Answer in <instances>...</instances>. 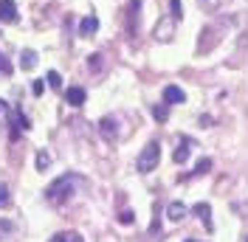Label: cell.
Returning <instances> with one entry per match:
<instances>
[{"label":"cell","instance_id":"4316f807","mask_svg":"<svg viewBox=\"0 0 248 242\" xmlns=\"http://www.w3.org/2000/svg\"><path fill=\"white\" fill-rule=\"evenodd\" d=\"M186 242H195V240H186Z\"/></svg>","mask_w":248,"mask_h":242},{"label":"cell","instance_id":"ffe728a7","mask_svg":"<svg viewBox=\"0 0 248 242\" xmlns=\"http://www.w3.org/2000/svg\"><path fill=\"white\" fill-rule=\"evenodd\" d=\"M209 169H212V158H201L198 166H195V175H206Z\"/></svg>","mask_w":248,"mask_h":242},{"label":"cell","instance_id":"7a4b0ae2","mask_svg":"<svg viewBox=\"0 0 248 242\" xmlns=\"http://www.w3.org/2000/svg\"><path fill=\"white\" fill-rule=\"evenodd\" d=\"M158 161H161V147H158V141H150V144L141 150L136 166H139L141 175H147V172H153V169L158 166Z\"/></svg>","mask_w":248,"mask_h":242},{"label":"cell","instance_id":"3957f363","mask_svg":"<svg viewBox=\"0 0 248 242\" xmlns=\"http://www.w3.org/2000/svg\"><path fill=\"white\" fill-rule=\"evenodd\" d=\"M119 121L113 119V116H105V119L99 121V133H102V138L108 141V144H116V138H119Z\"/></svg>","mask_w":248,"mask_h":242},{"label":"cell","instance_id":"277c9868","mask_svg":"<svg viewBox=\"0 0 248 242\" xmlns=\"http://www.w3.org/2000/svg\"><path fill=\"white\" fill-rule=\"evenodd\" d=\"M175 23H178L175 17L161 20V23L155 26V40H164V43H167V40H172V37H175Z\"/></svg>","mask_w":248,"mask_h":242},{"label":"cell","instance_id":"e0dca14e","mask_svg":"<svg viewBox=\"0 0 248 242\" xmlns=\"http://www.w3.org/2000/svg\"><path fill=\"white\" fill-rule=\"evenodd\" d=\"M34 164H37V169H40V172H46V169L51 166V155H48L46 150H40V155H37V161H34Z\"/></svg>","mask_w":248,"mask_h":242},{"label":"cell","instance_id":"ac0fdd59","mask_svg":"<svg viewBox=\"0 0 248 242\" xmlns=\"http://www.w3.org/2000/svg\"><path fill=\"white\" fill-rule=\"evenodd\" d=\"M153 116H155V121H161V124H164V121L170 119V110H167V105H155L153 107Z\"/></svg>","mask_w":248,"mask_h":242},{"label":"cell","instance_id":"5bb4252c","mask_svg":"<svg viewBox=\"0 0 248 242\" xmlns=\"http://www.w3.org/2000/svg\"><path fill=\"white\" fill-rule=\"evenodd\" d=\"M51 242H82V237H79L77 231H62V234H54Z\"/></svg>","mask_w":248,"mask_h":242},{"label":"cell","instance_id":"484cf974","mask_svg":"<svg viewBox=\"0 0 248 242\" xmlns=\"http://www.w3.org/2000/svg\"><path fill=\"white\" fill-rule=\"evenodd\" d=\"M3 113H6V102L0 99V119H3Z\"/></svg>","mask_w":248,"mask_h":242},{"label":"cell","instance_id":"ba28073f","mask_svg":"<svg viewBox=\"0 0 248 242\" xmlns=\"http://www.w3.org/2000/svg\"><path fill=\"white\" fill-rule=\"evenodd\" d=\"M96 31H99V20H96L93 15H88L82 23H79V37H93Z\"/></svg>","mask_w":248,"mask_h":242},{"label":"cell","instance_id":"7402d4cb","mask_svg":"<svg viewBox=\"0 0 248 242\" xmlns=\"http://www.w3.org/2000/svg\"><path fill=\"white\" fill-rule=\"evenodd\" d=\"M12 71H15V65H12V62H9L6 57H3V54H0V76H9Z\"/></svg>","mask_w":248,"mask_h":242},{"label":"cell","instance_id":"603a6c76","mask_svg":"<svg viewBox=\"0 0 248 242\" xmlns=\"http://www.w3.org/2000/svg\"><path fill=\"white\" fill-rule=\"evenodd\" d=\"M31 91H34V96H43V93H46V82H43V79H37V82L31 85Z\"/></svg>","mask_w":248,"mask_h":242},{"label":"cell","instance_id":"5b68a950","mask_svg":"<svg viewBox=\"0 0 248 242\" xmlns=\"http://www.w3.org/2000/svg\"><path fill=\"white\" fill-rule=\"evenodd\" d=\"M184 102H186V93L178 85H167L164 88V105H184Z\"/></svg>","mask_w":248,"mask_h":242},{"label":"cell","instance_id":"52a82bcc","mask_svg":"<svg viewBox=\"0 0 248 242\" xmlns=\"http://www.w3.org/2000/svg\"><path fill=\"white\" fill-rule=\"evenodd\" d=\"M0 20H3V23H15L17 20V3L15 0H0Z\"/></svg>","mask_w":248,"mask_h":242},{"label":"cell","instance_id":"9c48e42d","mask_svg":"<svg viewBox=\"0 0 248 242\" xmlns=\"http://www.w3.org/2000/svg\"><path fill=\"white\" fill-rule=\"evenodd\" d=\"M192 212L198 214V217H201V223L206 228H209V231H212V206H209V203H198V206H195V209H192Z\"/></svg>","mask_w":248,"mask_h":242},{"label":"cell","instance_id":"83f0119b","mask_svg":"<svg viewBox=\"0 0 248 242\" xmlns=\"http://www.w3.org/2000/svg\"><path fill=\"white\" fill-rule=\"evenodd\" d=\"M243 242H248V237H246V240H243Z\"/></svg>","mask_w":248,"mask_h":242},{"label":"cell","instance_id":"8fae6325","mask_svg":"<svg viewBox=\"0 0 248 242\" xmlns=\"http://www.w3.org/2000/svg\"><path fill=\"white\" fill-rule=\"evenodd\" d=\"M167 217H170L172 223H181V220L186 217V206L184 203H178V200L170 203V206H167Z\"/></svg>","mask_w":248,"mask_h":242},{"label":"cell","instance_id":"d4e9b609","mask_svg":"<svg viewBox=\"0 0 248 242\" xmlns=\"http://www.w3.org/2000/svg\"><path fill=\"white\" fill-rule=\"evenodd\" d=\"M119 220H122V226H133V212H122Z\"/></svg>","mask_w":248,"mask_h":242},{"label":"cell","instance_id":"30bf717a","mask_svg":"<svg viewBox=\"0 0 248 242\" xmlns=\"http://www.w3.org/2000/svg\"><path fill=\"white\" fill-rule=\"evenodd\" d=\"M23 130H29V119L17 110V113H12V138H17Z\"/></svg>","mask_w":248,"mask_h":242},{"label":"cell","instance_id":"2e32d148","mask_svg":"<svg viewBox=\"0 0 248 242\" xmlns=\"http://www.w3.org/2000/svg\"><path fill=\"white\" fill-rule=\"evenodd\" d=\"M12 206V192L6 183H0V209H9Z\"/></svg>","mask_w":248,"mask_h":242},{"label":"cell","instance_id":"cb8c5ba5","mask_svg":"<svg viewBox=\"0 0 248 242\" xmlns=\"http://www.w3.org/2000/svg\"><path fill=\"white\" fill-rule=\"evenodd\" d=\"M170 6H172V17H175V20H181V17H184V15H181V0H172Z\"/></svg>","mask_w":248,"mask_h":242},{"label":"cell","instance_id":"9a60e30c","mask_svg":"<svg viewBox=\"0 0 248 242\" xmlns=\"http://www.w3.org/2000/svg\"><path fill=\"white\" fill-rule=\"evenodd\" d=\"M15 231H17V226L12 220H0V240H12Z\"/></svg>","mask_w":248,"mask_h":242},{"label":"cell","instance_id":"6da1fadb","mask_svg":"<svg viewBox=\"0 0 248 242\" xmlns=\"http://www.w3.org/2000/svg\"><path fill=\"white\" fill-rule=\"evenodd\" d=\"M82 186H85V181H82L79 175H74V172H68V175L57 178V181L46 189V200L51 206H65V203H71V197L77 195Z\"/></svg>","mask_w":248,"mask_h":242},{"label":"cell","instance_id":"d6986e66","mask_svg":"<svg viewBox=\"0 0 248 242\" xmlns=\"http://www.w3.org/2000/svg\"><path fill=\"white\" fill-rule=\"evenodd\" d=\"M102 60H105L102 54H93V57H88V68H91L93 74H99V71H102Z\"/></svg>","mask_w":248,"mask_h":242},{"label":"cell","instance_id":"44dd1931","mask_svg":"<svg viewBox=\"0 0 248 242\" xmlns=\"http://www.w3.org/2000/svg\"><path fill=\"white\" fill-rule=\"evenodd\" d=\"M46 82L54 88V91H60V88H62V79H60V74H57V71H51V74L46 76Z\"/></svg>","mask_w":248,"mask_h":242},{"label":"cell","instance_id":"7c38bea8","mask_svg":"<svg viewBox=\"0 0 248 242\" xmlns=\"http://www.w3.org/2000/svg\"><path fill=\"white\" fill-rule=\"evenodd\" d=\"M189 147H192V141H189V138H184V141L178 144V150L172 152V161H175V164H184V161H189Z\"/></svg>","mask_w":248,"mask_h":242},{"label":"cell","instance_id":"4fadbf2b","mask_svg":"<svg viewBox=\"0 0 248 242\" xmlns=\"http://www.w3.org/2000/svg\"><path fill=\"white\" fill-rule=\"evenodd\" d=\"M20 65H23V68H26V71H31V68H34V65H37V54H34V51H31V48H26V51H23V54H20Z\"/></svg>","mask_w":248,"mask_h":242},{"label":"cell","instance_id":"8992f818","mask_svg":"<svg viewBox=\"0 0 248 242\" xmlns=\"http://www.w3.org/2000/svg\"><path fill=\"white\" fill-rule=\"evenodd\" d=\"M65 99H68V105L71 107H82L85 105V99H88V93H85V88H77V85H74V88L65 91Z\"/></svg>","mask_w":248,"mask_h":242}]
</instances>
